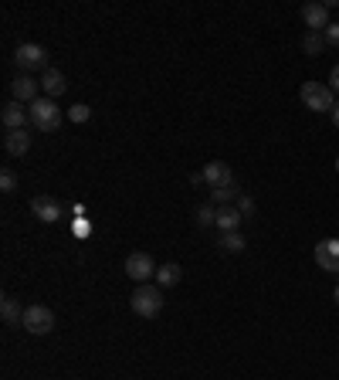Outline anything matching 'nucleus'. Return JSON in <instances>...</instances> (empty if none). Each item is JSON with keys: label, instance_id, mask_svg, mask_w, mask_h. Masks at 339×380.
<instances>
[{"label": "nucleus", "instance_id": "obj_1", "mask_svg": "<svg viewBox=\"0 0 339 380\" xmlns=\"http://www.w3.org/2000/svg\"><path fill=\"white\" fill-rule=\"evenodd\" d=\"M129 309L136 316H143V319L159 316V309H163V292H159V286H150V282L136 286V292L129 295Z\"/></svg>", "mask_w": 339, "mask_h": 380}, {"label": "nucleus", "instance_id": "obj_2", "mask_svg": "<svg viewBox=\"0 0 339 380\" xmlns=\"http://www.w3.org/2000/svg\"><path fill=\"white\" fill-rule=\"evenodd\" d=\"M31 126L38 129V133H55L58 126H62V109L55 106V99H48V95H41L38 102H31Z\"/></svg>", "mask_w": 339, "mask_h": 380}, {"label": "nucleus", "instance_id": "obj_3", "mask_svg": "<svg viewBox=\"0 0 339 380\" xmlns=\"http://www.w3.org/2000/svg\"><path fill=\"white\" fill-rule=\"evenodd\" d=\"M298 99H302L305 109L312 112H333V106H336V92L329 85H322V82H305L298 89Z\"/></svg>", "mask_w": 339, "mask_h": 380}, {"label": "nucleus", "instance_id": "obj_4", "mask_svg": "<svg viewBox=\"0 0 339 380\" xmlns=\"http://www.w3.org/2000/svg\"><path fill=\"white\" fill-rule=\"evenodd\" d=\"M21 326L31 336H48L51 330H55V313H51L48 306H41V302H34V306H27V309H24Z\"/></svg>", "mask_w": 339, "mask_h": 380}, {"label": "nucleus", "instance_id": "obj_5", "mask_svg": "<svg viewBox=\"0 0 339 380\" xmlns=\"http://www.w3.org/2000/svg\"><path fill=\"white\" fill-rule=\"evenodd\" d=\"M14 62H17V68L21 71H34V68H51L48 65V51L41 45H34V41H24V45H17V51H14Z\"/></svg>", "mask_w": 339, "mask_h": 380}, {"label": "nucleus", "instance_id": "obj_6", "mask_svg": "<svg viewBox=\"0 0 339 380\" xmlns=\"http://www.w3.org/2000/svg\"><path fill=\"white\" fill-rule=\"evenodd\" d=\"M10 99L21 102V106L38 102V99H41V82H34L31 75H17V78L10 82Z\"/></svg>", "mask_w": 339, "mask_h": 380}, {"label": "nucleus", "instance_id": "obj_7", "mask_svg": "<svg viewBox=\"0 0 339 380\" xmlns=\"http://www.w3.org/2000/svg\"><path fill=\"white\" fill-rule=\"evenodd\" d=\"M126 275L133 279V282H146V279H153L157 275V265H153V258L146 255V251H133L129 258H126Z\"/></svg>", "mask_w": 339, "mask_h": 380}, {"label": "nucleus", "instance_id": "obj_8", "mask_svg": "<svg viewBox=\"0 0 339 380\" xmlns=\"http://www.w3.org/2000/svg\"><path fill=\"white\" fill-rule=\"evenodd\" d=\"M302 21H305L309 31H319V34L333 24V21H329V7H326V3H319V0H309V3L302 7Z\"/></svg>", "mask_w": 339, "mask_h": 380}, {"label": "nucleus", "instance_id": "obj_9", "mask_svg": "<svg viewBox=\"0 0 339 380\" xmlns=\"http://www.w3.org/2000/svg\"><path fill=\"white\" fill-rule=\"evenodd\" d=\"M201 174H203V180H207L210 190H214V187H227V183H234V170H231V163H224V160H210Z\"/></svg>", "mask_w": 339, "mask_h": 380}, {"label": "nucleus", "instance_id": "obj_10", "mask_svg": "<svg viewBox=\"0 0 339 380\" xmlns=\"http://www.w3.org/2000/svg\"><path fill=\"white\" fill-rule=\"evenodd\" d=\"M316 265L322 272H339V238H326L316 245Z\"/></svg>", "mask_w": 339, "mask_h": 380}, {"label": "nucleus", "instance_id": "obj_11", "mask_svg": "<svg viewBox=\"0 0 339 380\" xmlns=\"http://www.w3.org/2000/svg\"><path fill=\"white\" fill-rule=\"evenodd\" d=\"M31 214L38 218V221H45V224H55V221H62V204L55 201V197H48V194H41V197H34L31 201Z\"/></svg>", "mask_w": 339, "mask_h": 380}, {"label": "nucleus", "instance_id": "obj_12", "mask_svg": "<svg viewBox=\"0 0 339 380\" xmlns=\"http://www.w3.org/2000/svg\"><path fill=\"white\" fill-rule=\"evenodd\" d=\"M0 119H3V129H7V133H14V129H24V126L31 122V112L24 109L21 102H14V99H10V102L3 106V112H0Z\"/></svg>", "mask_w": 339, "mask_h": 380}, {"label": "nucleus", "instance_id": "obj_13", "mask_svg": "<svg viewBox=\"0 0 339 380\" xmlns=\"http://www.w3.org/2000/svg\"><path fill=\"white\" fill-rule=\"evenodd\" d=\"M41 89L48 92V99H58V95H65V92H68L65 71H58V68H48L45 78H41Z\"/></svg>", "mask_w": 339, "mask_h": 380}, {"label": "nucleus", "instance_id": "obj_14", "mask_svg": "<svg viewBox=\"0 0 339 380\" xmlns=\"http://www.w3.org/2000/svg\"><path fill=\"white\" fill-rule=\"evenodd\" d=\"M3 150H7V157H24V153L31 150V136H27V129H14V133L3 136Z\"/></svg>", "mask_w": 339, "mask_h": 380}, {"label": "nucleus", "instance_id": "obj_15", "mask_svg": "<svg viewBox=\"0 0 339 380\" xmlns=\"http://www.w3.org/2000/svg\"><path fill=\"white\" fill-rule=\"evenodd\" d=\"M241 221H245V214L238 211V204L217 207V227H221V234H224V231H238V224Z\"/></svg>", "mask_w": 339, "mask_h": 380}, {"label": "nucleus", "instance_id": "obj_16", "mask_svg": "<svg viewBox=\"0 0 339 380\" xmlns=\"http://www.w3.org/2000/svg\"><path fill=\"white\" fill-rule=\"evenodd\" d=\"M183 279V269L177 262H166V265H159L157 269V286L159 289H173V286H180Z\"/></svg>", "mask_w": 339, "mask_h": 380}, {"label": "nucleus", "instance_id": "obj_17", "mask_svg": "<svg viewBox=\"0 0 339 380\" xmlns=\"http://www.w3.org/2000/svg\"><path fill=\"white\" fill-rule=\"evenodd\" d=\"M0 316H3V323H7V326H21L24 313H21V306H17V299H14V295H3V299H0Z\"/></svg>", "mask_w": 339, "mask_h": 380}, {"label": "nucleus", "instance_id": "obj_18", "mask_svg": "<svg viewBox=\"0 0 339 380\" xmlns=\"http://www.w3.org/2000/svg\"><path fill=\"white\" fill-rule=\"evenodd\" d=\"M238 197H241L238 183H227V187H214L210 190V204H217V207H227V204H234Z\"/></svg>", "mask_w": 339, "mask_h": 380}, {"label": "nucleus", "instance_id": "obj_19", "mask_svg": "<svg viewBox=\"0 0 339 380\" xmlns=\"http://www.w3.org/2000/svg\"><path fill=\"white\" fill-rule=\"evenodd\" d=\"M326 34H319V31H305V38H302V51L305 55H322L326 51Z\"/></svg>", "mask_w": 339, "mask_h": 380}, {"label": "nucleus", "instance_id": "obj_20", "mask_svg": "<svg viewBox=\"0 0 339 380\" xmlns=\"http://www.w3.org/2000/svg\"><path fill=\"white\" fill-rule=\"evenodd\" d=\"M217 245L224 248V251H245V234L241 231H224Z\"/></svg>", "mask_w": 339, "mask_h": 380}, {"label": "nucleus", "instance_id": "obj_21", "mask_svg": "<svg viewBox=\"0 0 339 380\" xmlns=\"http://www.w3.org/2000/svg\"><path fill=\"white\" fill-rule=\"evenodd\" d=\"M210 224H217V207L214 204H201L197 207V227H210Z\"/></svg>", "mask_w": 339, "mask_h": 380}, {"label": "nucleus", "instance_id": "obj_22", "mask_svg": "<svg viewBox=\"0 0 339 380\" xmlns=\"http://www.w3.org/2000/svg\"><path fill=\"white\" fill-rule=\"evenodd\" d=\"M68 119L82 126V122H89V119H92V109H89V106H85V102H75V106L68 109Z\"/></svg>", "mask_w": 339, "mask_h": 380}, {"label": "nucleus", "instance_id": "obj_23", "mask_svg": "<svg viewBox=\"0 0 339 380\" xmlns=\"http://www.w3.org/2000/svg\"><path fill=\"white\" fill-rule=\"evenodd\" d=\"M0 190H3V194H14V190H17V174H14L10 167H3V174H0Z\"/></svg>", "mask_w": 339, "mask_h": 380}, {"label": "nucleus", "instance_id": "obj_24", "mask_svg": "<svg viewBox=\"0 0 339 380\" xmlns=\"http://www.w3.org/2000/svg\"><path fill=\"white\" fill-rule=\"evenodd\" d=\"M322 34H326V45H329V48H339V21H333L326 31H322Z\"/></svg>", "mask_w": 339, "mask_h": 380}, {"label": "nucleus", "instance_id": "obj_25", "mask_svg": "<svg viewBox=\"0 0 339 380\" xmlns=\"http://www.w3.org/2000/svg\"><path fill=\"white\" fill-rule=\"evenodd\" d=\"M238 211H241L245 218H251V214H254V201H251V197H245V194H241V197H238Z\"/></svg>", "mask_w": 339, "mask_h": 380}, {"label": "nucleus", "instance_id": "obj_26", "mask_svg": "<svg viewBox=\"0 0 339 380\" xmlns=\"http://www.w3.org/2000/svg\"><path fill=\"white\" fill-rule=\"evenodd\" d=\"M329 89L339 95V65H333V71H329Z\"/></svg>", "mask_w": 339, "mask_h": 380}, {"label": "nucleus", "instance_id": "obj_27", "mask_svg": "<svg viewBox=\"0 0 339 380\" xmlns=\"http://www.w3.org/2000/svg\"><path fill=\"white\" fill-rule=\"evenodd\" d=\"M329 115H333V126L339 129V99H336V106H333V112H329Z\"/></svg>", "mask_w": 339, "mask_h": 380}, {"label": "nucleus", "instance_id": "obj_28", "mask_svg": "<svg viewBox=\"0 0 339 380\" xmlns=\"http://www.w3.org/2000/svg\"><path fill=\"white\" fill-rule=\"evenodd\" d=\"M190 183H194V187H201V183H207V180H203V174H190Z\"/></svg>", "mask_w": 339, "mask_h": 380}, {"label": "nucleus", "instance_id": "obj_29", "mask_svg": "<svg viewBox=\"0 0 339 380\" xmlns=\"http://www.w3.org/2000/svg\"><path fill=\"white\" fill-rule=\"evenodd\" d=\"M333 299H336V302H339V286H336V292H333Z\"/></svg>", "mask_w": 339, "mask_h": 380}, {"label": "nucleus", "instance_id": "obj_30", "mask_svg": "<svg viewBox=\"0 0 339 380\" xmlns=\"http://www.w3.org/2000/svg\"><path fill=\"white\" fill-rule=\"evenodd\" d=\"M336 174H339V157H336Z\"/></svg>", "mask_w": 339, "mask_h": 380}]
</instances>
